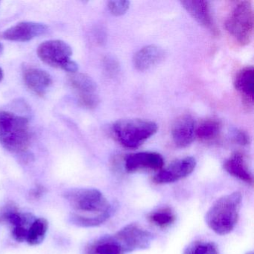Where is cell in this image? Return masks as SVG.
I'll list each match as a JSON object with an SVG mask.
<instances>
[{
  "label": "cell",
  "mask_w": 254,
  "mask_h": 254,
  "mask_svg": "<svg viewBox=\"0 0 254 254\" xmlns=\"http://www.w3.org/2000/svg\"><path fill=\"white\" fill-rule=\"evenodd\" d=\"M224 169L234 178L249 185L253 186L254 184V177L242 153L235 152L232 154L224 163Z\"/></svg>",
  "instance_id": "obj_17"
},
{
  "label": "cell",
  "mask_w": 254,
  "mask_h": 254,
  "mask_svg": "<svg viewBox=\"0 0 254 254\" xmlns=\"http://www.w3.org/2000/svg\"><path fill=\"white\" fill-rule=\"evenodd\" d=\"M49 222L46 218H35L29 227L26 242L29 245L36 246L44 242L48 231Z\"/></svg>",
  "instance_id": "obj_20"
},
{
  "label": "cell",
  "mask_w": 254,
  "mask_h": 254,
  "mask_svg": "<svg viewBox=\"0 0 254 254\" xmlns=\"http://www.w3.org/2000/svg\"><path fill=\"white\" fill-rule=\"evenodd\" d=\"M68 82L76 93L81 106L88 109L97 107L99 102L97 84L91 77L87 74L75 72L69 75Z\"/></svg>",
  "instance_id": "obj_9"
},
{
  "label": "cell",
  "mask_w": 254,
  "mask_h": 254,
  "mask_svg": "<svg viewBox=\"0 0 254 254\" xmlns=\"http://www.w3.org/2000/svg\"><path fill=\"white\" fill-rule=\"evenodd\" d=\"M121 247L114 236H105L92 242L86 250V254H123Z\"/></svg>",
  "instance_id": "obj_19"
},
{
  "label": "cell",
  "mask_w": 254,
  "mask_h": 254,
  "mask_svg": "<svg viewBox=\"0 0 254 254\" xmlns=\"http://www.w3.org/2000/svg\"><path fill=\"white\" fill-rule=\"evenodd\" d=\"M158 130L155 123L139 119H126L116 122L113 130L117 141L127 148H136L154 136Z\"/></svg>",
  "instance_id": "obj_4"
},
{
  "label": "cell",
  "mask_w": 254,
  "mask_h": 254,
  "mask_svg": "<svg viewBox=\"0 0 254 254\" xmlns=\"http://www.w3.org/2000/svg\"><path fill=\"white\" fill-rule=\"evenodd\" d=\"M165 56V53L160 47L148 45L135 53L133 64L135 69L143 72L160 63Z\"/></svg>",
  "instance_id": "obj_16"
},
{
  "label": "cell",
  "mask_w": 254,
  "mask_h": 254,
  "mask_svg": "<svg viewBox=\"0 0 254 254\" xmlns=\"http://www.w3.org/2000/svg\"><path fill=\"white\" fill-rule=\"evenodd\" d=\"M64 198L74 211L69 220L78 227H98L106 222L114 212L108 199L96 189H72L64 193Z\"/></svg>",
  "instance_id": "obj_1"
},
{
  "label": "cell",
  "mask_w": 254,
  "mask_h": 254,
  "mask_svg": "<svg viewBox=\"0 0 254 254\" xmlns=\"http://www.w3.org/2000/svg\"><path fill=\"white\" fill-rule=\"evenodd\" d=\"M246 254H254V253H253V252H248V253H247Z\"/></svg>",
  "instance_id": "obj_30"
},
{
  "label": "cell",
  "mask_w": 254,
  "mask_h": 254,
  "mask_svg": "<svg viewBox=\"0 0 254 254\" xmlns=\"http://www.w3.org/2000/svg\"><path fill=\"white\" fill-rule=\"evenodd\" d=\"M235 141L241 145H247L250 143V138L248 133L243 130H237L235 133Z\"/></svg>",
  "instance_id": "obj_27"
},
{
  "label": "cell",
  "mask_w": 254,
  "mask_h": 254,
  "mask_svg": "<svg viewBox=\"0 0 254 254\" xmlns=\"http://www.w3.org/2000/svg\"><path fill=\"white\" fill-rule=\"evenodd\" d=\"M148 219L154 225L165 228L175 222L176 216L170 208L165 207L151 212L148 216Z\"/></svg>",
  "instance_id": "obj_22"
},
{
  "label": "cell",
  "mask_w": 254,
  "mask_h": 254,
  "mask_svg": "<svg viewBox=\"0 0 254 254\" xmlns=\"http://www.w3.org/2000/svg\"><path fill=\"white\" fill-rule=\"evenodd\" d=\"M47 31L48 26L44 23L21 22L6 29L2 36L8 41L26 42L44 35Z\"/></svg>",
  "instance_id": "obj_12"
},
{
  "label": "cell",
  "mask_w": 254,
  "mask_h": 254,
  "mask_svg": "<svg viewBox=\"0 0 254 254\" xmlns=\"http://www.w3.org/2000/svg\"><path fill=\"white\" fill-rule=\"evenodd\" d=\"M221 129V123L218 120H205L196 127L195 137L203 141L212 140L219 135Z\"/></svg>",
  "instance_id": "obj_21"
},
{
  "label": "cell",
  "mask_w": 254,
  "mask_h": 254,
  "mask_svg": "<svg viewBox=\"0 0 254 254\" xmlns=\"http://www.w3.org/2000/svg\"><path fill=\"white\" fill-rule=\"evenodd\" d=\"M47 192V189L42 185H36L29 192V197L32 200H38L41 198L45 193Z\"/></svg>",
  "instance_id": "obj_26"
},
{
  "label": "cell",
  "mask_w": 254,
  "mask_h": 254,
  "mask_svg": "<svg viewBox=\"0 0 254 254\" xmlns=\"http://www.w3.org/2000/svg\"><path fill=\"white\" fill-rule=\"evenodd\" d=\"M254 10L249 1L238 2L226 20L224 26L229 35L240 45L250 44L254 35Z\"/></svg>",
  "instance_id": "obj_5"
},
{
  "label": "cell",
  "mask_w": 254,
  "mask_h": 254,
  "mask_svg": "<svg viewBox=\"0 0 254 254\" xmlns=\"http://www.w3.org/2000/svg\"><path fill=\"white\" fill-rule=\"evenodd\" d=\"M234 86L236 90L242 95L248 104H254V69L253 66H247L241 69L236 78Z\"/></svg>",
  "instance_id": "obj_18"
},
{
  "label": "cell",
  "mask_w": 254,
  "mask_h": 254,
  "mask_svg": "<svg viewBox=\"0 0 254 254\" xmlns=\"http://www.w3.org/2000/svg\"><path fill=\"white\" fill-rule=\"evenodd\" d=\"M242 201L240 191H234L217 199L205 215L206 225L220 236L231 233L239 221Z\"/></svg>",
  "instance_id": "obj_2"
},
{
  "label": "cell",
  "mask_w": 254,
  "mask_h": 254,
  "mask_svg": "<svg viewBox=\"0 0 254 254\" xmlns=\"http://www.w3.org/2000/svg\"><path fill=\"white\" fill-rule=\"evenodd\" d=\"M181 5L187 12L201 26L215 32V25L211 12L210 5L207 1L187 0L181 1Z\"/></svg>",
  "instance_id": "obj_15"
},
{
  "label": "cell",
  "mask_w": 254,
  "mask_h": 254,
  "mask_svg": "<svg viewBox=\"0 0 254 254\" xmlns=\"http://www.w3.org/2000/svg\"><path fill=\"white\" fill-rule=\"evenodd\" d=\"M195 121L191 116L185 114L175 120L172 126L174 142L179 148L189 146L195 138Z\"/></svg>",
  "instance_id": "obj_13"
},
{
  "label": "cell",
  "mask_w": 254,
  "mask_h": 254,
  "mask_svg": "<svg viewBox=\"0 0 254 254\" xmlns=\"http://www.w3.org/2000/svg\"><path fill=\"white\" fill-rule=\"evenodd\" d=\"M105 71L110 76H115L120 72V64L117 59L112 57H107L104 61Z\"/></svg>",
  "instance_id": "obj_25"
},
{
  "label": "cell",
  "mask_w": 254,
  "mask_h": 254,
  "mask_svg": "<svg viewBox=\"0 0 254 254\" xmlns=\"http://www.w3.org/2000/svg\"><path fill=\"white\" fill-rule=\"evenodd\" d=\"M35 219L30 213L20 212L17 205L12 202L6 203L0 209V224H7L11 227V235L17 242L26 240L31 224Z\"/></svg>",
  "instance_id": "obj_8"
},
{
  "label": "cell",
  "mask_w": 254,
  "mask_h": 254,
  "mask_svg": "<svg viewBox=\"0 0 254 254\" xmlns=\"http://www.w3.org/2000/svg\"><path fill=\"white\" fill-rule=\"evenodd\" d=\"M38 56L43 62L53 67L63 69L70 74L78 71V64L71 59L72 48L64 41L51 40L42 43L38 47Z\"/></svg>",
  "instance_id": "obj_6"
},
{
  "label": "cell",
  "mask_w": 254,
  "mask_h": 254,
  "mask_svg": "<svg viewBox=\"0 0 254 254\" xmlns=\"http://www.w3.org/2000/svg\"><path fill=\"white\" fill-rule=\"evenodd\" d=\"M32 133L26 117L0 111V143L10 152H26L31 144Z\"/></svg>",
  "instance_id": "obj_3"
},
{
  "label": "cell",
  "mask_w": 254,
  "mask_h": 254,
  "mask_svg": "<svg viewBox=\"0 0 254 254\" xmlns=\"http://www.w3.org/2000/svg\"><path fill=\"white\" fill-rule=\"evenodd\" d=\"M4 77V72L3 70H2V68H0V82L2 81V78Z\"/></svg>",
  "instance_id": "obj_28"
},
{
  "label": "cell",
  "mask_w": 254,
  "mask_h": 254,
  "mask_svg": "<svg viewBox=\"0 0 254 254\" xmlns=\"http://www.w3.org/2000/svg\"><path fill=\"white\" fill-rule=\"evenodd\" d=\"M2 50H3V46H2V44H0V54L2 53Z\"/></svg>",
  "instance_id": "obj_29"
},
{
  "label": "cell",
  "mask_w": 254,
  "mask_h": 254,
  "mask_svg": "<svg viewBox=\"0 0 254 254\" xmlns=\"http://www.w3.org/2000/svg\"><path fill=\"white\" fill-rule=\"evenodd\" d=\"M195 159L187 157L172 162L167 167L159 171L153 181L157 184H167L187 178L192 173L196 167Z\"/></svg>",
  "instance_id": "obj_10"
},
{
  "label": "cell",
  "mask_w": 254,
  "mask_h": 254,
  "mask_svg": "<svg viewBox=\"0 0 254 254\" xmlns=\"http://www.w3.org/2000/svg\"><path fill=\"white\" fill-rule=\"evenodd\" d=\"M184 254H219V252L212 242L195 241L187 246Z\"/></svg>",
  "instance_id": "obj_23"
},
{
  "label": "cell",
  "mask_w": 254,
  "mask_h": 254,
  "mask_svg": "<svg viewBox=\"0 0 254 254\" xmlns=\"http://www.w3.org/2000/svg\"><path fill=\"white\" fill-rule=\"evenodd\" d=\"M23 78L26 87L37 96H44L53 84L51 75L39 68H26Z\"/></svg>",
  "instance_id": "obj_14"
},
{
  "label": "cell",
  "mask_w": 254,
  "mask_h": 254,
  "mask_svg": "<svg viewBox=\"0 0 254 254\" xmlns=\"http://www.w3.org/2000/svg\"><path fill=\"white\" fill-rule=\"evenodd\" d=\"M164 166V159L157 152L135 153L126 158L125 168L128 173L142 170L160 171Z\"/></svg>",
  "instance_id": "obj_11"
},
{
  "label": "cell",
  "mask_w": 254,
  "mask_h": 254,
  "mask_svg": "<svg viewBox=\"0 0 254 254\" xmlns=\"http://www.w3.org/2000/svg\"><path fill=\"white\" fill-rule=\"evenodd\" d=\"M130 7V2L128 1H111L108 2V8L111 14L115 16H122L126 14V11Z\"/></svg>",
  "instance_id": "obj_24"
},
{
  "label": "cell",
  "mask_w": 254,
  "mask_h": 254,
  "mask_svg": "<svg viewBox=\"0 0 254 254\" xmlns=\"http://www.w3.org/2000/svg\"><path fill=\"white\" fill-rule=\"evenodd\" d=\"M114 238L124 254L148 249L154 241V235L151 232L135 223L125 226Z\"/></svg>",
  "instance_id": "obj_7"
}]
</instances>
